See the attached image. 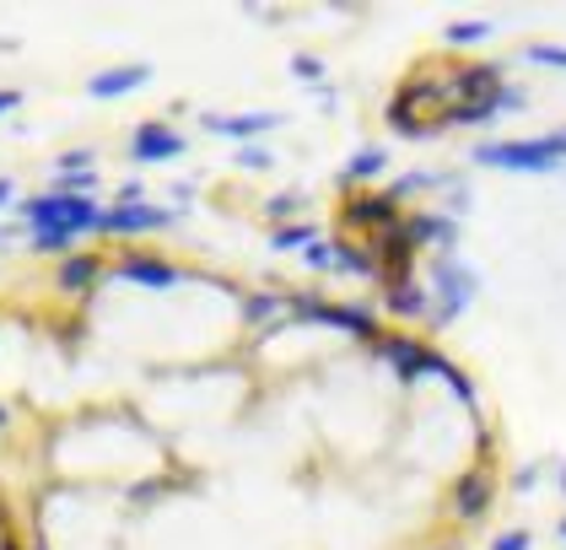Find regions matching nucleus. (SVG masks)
<instances>
[{"instance_id":"obj_1","label":"nucleus","mask_w":566,"mask_h":550,"mask_svg":"<svg viewBox=\"0 0 566 550\" xmlns=\"http://www.w3.org/2000/svg\"><path fill=\"white\" fill-rule=\"evenodd\" d=\"M281 302H286L292 324H324V330H340V335L361 340V345H378V340H384V330H378V313H373L367 302H329V297L297 292V287H286V292H281Z\"/></svg>"},{"instance_id":"obj_2","label":"nucleus","mask_w":566,"mask_h":550,"mask_svg":"<svg viewBox=\"0 0 566 550\" xmlns=\"http://www.w3.org/2000/svg\"><path fill=\"white\" fill-rule=\"evenodd\" d=\"M470 163L502 173H556L566 163V135H528V141H480Z\"/></svg>"},{"instance_id":"obj_3","label":"nucleus","mask_w":566,"mask_h":550,"mask_svg":"<svg viewBox=\"0 0 566 550\" xmlns=\"http://www.w3.org/2000/svg\"><path fill=\"white\" fill-rule=\"evenodd\" d=\"M427 292L437 297L427 324H432V330H448V324H459V319L470 313V302H475V292H480V276L459 255H442L432 264V287H427Z\"/></svg>"},{"instance_id":"obj_4","label":"nucleus","mask_w":566,"mask_h":550,"mask_svg":"<svg viewBox=\"0 0 566 550\" xmlns=\"http://www.w3.org/2000/svg\"><path fill=\"white\" fill-rule=\"evenodd\" d=\"M373 351L389 362L394 378L405 383V388H416L421 378H448V373H453V362H448L442 351H432L421 335H384Z\"/></svg>"},{"instance_id":"obj_5","label":"nucleus","mask_w":566,"mask_h":550,"mask_svg":"<svg viewBox=\"0 0 566 550\" xmlns=\"http://www.w3.org/2000/svg\"><path fill=\"white\" fill-rule=\"evenodd\" d=\"M174 221H178L174 206L140 200V206H108V211H97L92 232H103V238H140V232H168Z\"/></svg>"},{"instance_id":"obj_6","label":"nucleus","mask_w":566,"mask_h":550,"mask_svg":"<svg viewBox=\"0 0 566 550\" xmlns=\"http://www.w3.org/2000/svg\"><path fill=\"white\" fill-rule=\"evenodd\" d=\"M523 103H528V92L523 86H502L496 97H485V103H448L442 114H432L437 129H459V125H496L502 114H518Z\"/></svg>"},{"instance_id":"obj_7","label":"nucleus","mask_w":566,"mask_h":550,"mask_svg":"<svg viewBox=\"0 0 566 550\" xmlns=\"http://www.w3.org/2000/svg\"><path fill=\"white\" fill-rule=\"evenodd\" d=\"M367 249L378 259V270H384V287L399 281V276H416V238H410V221L399 216L389 232H378V238H367Z\"/></svg>"},{"instance_id":"obj_8","label":"nucleus","mask_w":566,"mask_h":550,"mask_svg":"<svg viewBox=\"0 0 566 550\" xmlns=\"http://www.w3.org/2000/svg\"><path fill=\"white\" fill-rule=\"evenodd\" d=\"M184 152H189V141H184L174 125H163V120H146V125H135V135H130V163H140V168L178 163Z\"/></svg>"},{"instance_id":"obj_9","label":"nucleus","mask_w":566,"mask_h":550,"mask_svg":"<svg viewBox=\"0 0 566 550\" xmlns=\"http://www.w3.org/2000/svg\"><path fill=\"white\" fill-rule=\"evenodd\" d=\"M108 281H130V287H146V292H174L178 281H184V270L168 264V259L157 255H125L114 270H103Z\"/></svg>"},{"instance_id":"obj_10","label":"nucleus","mask_w":566,"mask_h":550,"mask_svg":"<svg viewBox=\"0 0 566 550\" xmlns=\"http://www.w3.org/2000/svg\"><path fill=\"white\" fill-rule=\"evenodd\" d=\"M340 221H346V232L378 238V232H389L394 221H399V206H394L389 195H367V189H356L346 206H340Z\"/></svg>"},{"instance_id":"obj_11","label":"nucleus","mask_w":566,"mask_h":550,"mask_svg":"<svg viewBox=\"0 0 566 550\" xmlns=\"http://www.w3.org/2000/svg\"><path fill=\"white\" fill-rule=\"evenodd\" d=\"M200 125H206V135H227V141H238V146H254L260 135L281 129L286 120H281V114H206Z\"/></svg>"},{"instance_id":"obj_12","label":"nucleus","mask_w":566,"mask_h":550,"mask_svg":"<svg viewBox=\"0 0 566 550\" xmlns=\"http://www.w3.org/2000/svg\"><path fill=\"white\" fill-rule=\"evenodd\" d=\"M491 502H496V480H491V469H464V475L453 480V512H459L464 523H475Z\"/></svg>"},{"instance_id":"obj_13","label":"nucleus","mask_w":566,"mask_h":550,"mask_svg":"<svg viewBox=\"0 0 566 550\" xmlns=\"http://www.w3.org/2000/svg\"><path fill=\"white\" fill-rule=\"evenodd\" d=\"M502 92V65H464L448 76V97L453 103H485Z\"/></svg>"},{"instance_id":"obj_14","label":"nucleus","mask_w":566,"mask_h":550,"mask_svg":"<svg viewBox=\"0 0 566 550\" xmlns=\"http://www.w3.org/2000/svg\"><path fill=\"white\" fill-rule=\"evenodd\" d=\"M151 82V65H108V71H97L87 82V97L97 103H114V97H130L140 86Z\"/></svg>"},{"instance_id":"obj_15","label":"nucleus","mask_w":566,"mask_h":550,"mask_svg":"<svg viewBox=\"0 0 566 550\" xmlns=\"http://www.w3.org/2000/svg\"><path fill=\"white\" fill-rule=\"evenodd\" d=\"M384 308L394 319H432V292L416 281V276H399L384 287Z\"/></svg>"},{"instance_id":"obj_16","label":"nucleus","mask_w":566,"mask_h":550,"mask_svg":"<svg viewBox=\"0 0 566 550\" xmlns=\"http://www.w3.org/2000/svg\"><path fill=\"white\" fill-rule=\"evenodd\" d=\"M405 221H410V238H416V249H427V243H437L442 255H453V249H459V221H453V216L416 211V216H405Z\"/></svg>"},{"instance_id":"obj_17","label":"nucleus","mask_w":566,"mask_h":550,"mask_svg":"<svg viewBox=\"0 0 566 550\" xmlns=\"http://www.w3.org/2000/svg\"><path fill=\"white\" fill-rule=\"evenodd\" d=\"M97 281H103V259L97 255H65L60 259V270H54V287L71 292V297L97 292Z\"/></svg>"},{"instance_id":"obj_18","label":"nucleus","mask_w":566,"mask_h":550,"mask_svg":"<svg viewBox=\"0 0 566 550\" xmlns=\"http://www.w3.org/2000/svg\"><path fill=\"white\" fill-rule=\"evenodd\" d=\"M65 206H71V195H33V200H22L17 216H22V227L28 232H44V227H65Z\"/></svg>"},{"instance_id":"obj_19","label":"nucleus","mask_w":566,"mask_h":550,"mask_svg":"<svg viewBox=\"0 0 566 550\" xmlns=\"http://www.w3.org/2000/svg\"><path fill=\"white\" fill-rule=\"evenodd\" d=\"M335 255H340V276H356V281H373V287H384V270H378V259L367 243H350V238H335Z\"/></svg>"},{"instance_id":"obj_20","label":"nucleus","mask_w":566,"mask_h":550,"mask_svg":"<svg viewBox=\"0 0 566 550\" xmlns=\"http://www.w3.org/2000/svg\"><path fill=\"white\" fill-rule=\"evenodd\" d=\"M448 184H453V173H399L384 195L399 206V200H416V195H427V189H448Z\"/></svg>"},{"instance_id":"obj_21","label":"nucleus","mask_w":566,"mask_h":550,"mask_svg":"<svg viewBox=\"0 0 566 550\" xmlns=\"http://www.w3.org/2000/svg\"><path fill=\"white\" fill-rule=\"evenodd\" d=\"M384 168H389V152H384V146H356L340 178H346V184H367V178H378Z\"/></svg>"},{"instance_id":"obj_22","label":"nucleus","mask_w":566,"mask_h":550,"mask_svg":"<svg viewBox=\"0 0 566 550\" xmlns=\"http://www.w3.org/2000/svg\"><path fill=\"white\" fill-rule=\"evenodd\" d=\"M307 243H318V227L313 221H286V227L270 232V249L275 255H292V249H307Z\"/></svg>"},{"instance_id":"obj_23","label":"nucleus","mask_w":566,"mask_h":550,"mask_svg":"<svg viewBox=\"0 0 566 550\" xmlns=\"http://www.w3.org/2000/svg\"><path fill=\"white\" fill-rule=\"evenodd\" d=\"M238 313H243V324H264V319L286 313V302H281V292H249L238 302Z\"/></svg>"},{"instance_id":"obj_24","label":"nucleus","mask_w":566,"mask_h":550,"mask_svg":"<svg viewBox=\"0 0 566 550\" xmlns=\"http://www.w3.org/2000/svg\"><path fill=\"white\" fill-rule=\"evenodd\" d=\"M28 249H33V255H49V259H65L76 249V238H71L65 227H44V232H28Z\"/></svg>"},{"instance_id":"obj_25","label":"nucleus","mask_w":566,"mask_h":550,"mask_svg":"<svg viewBox=\"0 0 566 550\" xmlns=\"http://www.w3.org/2000/svg\"><path fill=\"white\" fill-rule=\"evenodd\" d=\"M303 259H307V270H318V276H340V255H335V238H318V243H307Z\"/></svg>"},{"instance_id":"obj_26","label":"nucleus","mask_w":566,"mask_h":550,"mask_svg":"<svg viewBox=\"0 0 566 550\" xmlns=\"http://www.w3.org/2000/svg\"><path fill=\"white\" fill-rule=\"evenodd\" d=\"M303 206H307L303 195H297V189H286V195H270V200H264V216H270L275 227H286V221H297Z\"/></svg>"},{"instance_id":"obj_27","label":"nucleus","mask_w":566,"mask_h":550,"mask_svg":"<svg viewBox=\"0 0 566 550\" xmlns=\"http://www.w3.org/2000/svg\"><path fill=\"white\" fill-rule=\"evenodd\" d=\"M491 33H496L491 22H448V33H442V39L448 43H485Z\"/></svg>"},{"instance_id":"obj_28","label":"nucleus","mask_w":566,"mask_h":550,"mask_svg":"<svg viewBox=\"0 0 566 550\" xmlns=\"http://www.w3.org/2000/svg\"><path fill=\"white\" fill-rule=\"evenodd\" d=\"M523 60H528V65H556V71H566V49L562 43H528V49H523Z\"/></svg>"},{"instance_id":"obj_29","label":"nucleus","mask_w":566,"mask_h":550,"mask_svg":"<svg viewBox=\"0 0 566 550\" xmlns=\"http://www.w3.org/2000/svg\"><path fill=\"white\" fill-rule=\"evenodd\" d=\"M97 173H54V195H92Z\"/></svg>"},{"instance_id":"obj_30","label":"nucleus","mask_w":566,"mask_h":550,"mask_svg":"<svg viewBox=\"0 0 566 550\" xmlns=\"http://www.w3.org/2000/svg\"><path fill=\"white\" fill-rule=\"evenodd\" d=\"M92 163H97V157H92L87 146H71V152L54 157V173H92Z\"/></svg>"},{"instance_id":"obj_31","label":"nucleus","mask_w":566,"mask_h":550,"mask_svg":"<svg viewBox=\"0 0 566 550\" xmlns=\"http://www.w3.org/2000/svg\"><path fill=\"white\" fill-rule=\"evenodd\" d=\"M292 76L307 86H318L324 82V60H318V54H292Z\"/></svg>"},{"instance_id":"obj_32","label":"nucleus","mask_w":566,"mask_h":550,"mask_svg":"<svg viewBox=\"0 0 566 550\" xmlns=\"http://www.w3.org/2000/svg\"><path fill=\"white\" fill-rule=\"evenodd\" d=\"M442 383H448V394H459V405H464V411H475V405H480L475 383L464 378V367H453V373H448V378H442Z\"/></svg>"},{"instance_id":"obj_33","label":"nucleus","mask_w":566,"mask_h":550,"mask_svg":"<svg viewBox=\"0 0 566 550\" xmlns=\"http://www.w3.org/2000/svg\"><path fill=\"white\" fill-rule=\"evenodd\" d=\"M270 163H275V157H270L264 146H238V168L243 173H264Z\"/></svg>"},{"instance_id":"obj_34","label":"nucleus","mask_w":566,"mask_h":550,"mask_svg":"<svg viewBox=\"0 0 566 550\" xmlns=\"http://www.w3.org/2000/svg\"><path fill=\"white\" fill-rule=\"evenodd\" d=\"M491 550H528V529H507V535H496Z\"/></svg>"},{"instance_id":"obj_35","label":"nucleus","mask_w":566,"mask_h":550,"mask_svg":"<svg viewBox=\"0 0 566 550\" xmlns=\"http://www.w3.org/2000/svg\"><path fill=\"white\" fill-rule=\"evenodd\" d=\"M140 200H146L140 178H125V184H119V206H140Z\"/></svg>"},{"instance_id":"obj_36","label":"nucleus","mask_w":566,"mask_h":550,"mask_svg":"<svg viewBox=\"0 0 566 550\" xmlns=\"http://www.w3.org/2000/svg\"><path fill=\"white\" fill-rule=\"evenodd\" d=\"M17 103H22V92H11V86H6V92H0V114H11Z\"/></svg>"},{"instance_id":"obj_37","label":"nucleus","mask_w":566,"mask_h":550,"mask_svg":"<svg viewBox=\"0 0 566 550\" xmlns=\"http://www.w3.org/2000/svg\"><path fill=\"white\" fill-rule=\"evenodd\" d=\"M11 195H17V184H11V178H0V206H6Z\"/></svg>"},{"instance_id":"obj_38","label":"nucleus","mask_w":566,"mask_h":550,"mask_svg":"<svg viewBox=\"0 0 566 550\" xmlns=\"http://www.w3.org/2000/svg\"><path fill=\"white\" fill-rule=\"evenodd\" d=\"M0 535H11V512H6V502H0Z\"/></svg>"},{"instance_id":"obj_39","label":"nucleus","mask_w":566,"mask_h":550,"mask_svg":"<svg viewBox=\"0 0 566 550\" xmlns=\"http://www.w3.org/2000/svg\"><path fill=\"white\" fill-rule=\"evenodd\" d=\"M0 550H22L17 546V535H0Z\"/></svg>"},{"instance_id":"obj_40","label":"nucleus","mask_w":566,"mask_h":550,"mask_svg":"<svg viewBox=\"0 0 566 550\" xmlns=\"http://www.w3.org/2000/svg\"><path fill=\"white\" fill-rule=\"evenodd\" d=\"M28 550H49V540H44V535H33V546H28Z\"/></svg>"},{"instance_id":"obj_41","label":"nucleus","mask_w":566,"mask_h":550,"mask_svg":"<svg viewBox=\"0 0 566 550\" xmlns=\"http://www.w3.org/2000/svg\"><path fill=\"white\" fill-rule=\"evenodd\" d=\"M6 426H11V411H6V405H0V432H6Z\"/></svg>"},{"instance_id":"obj_42","label":"nucleus","mask_w":566,"mask_h":550,"mask_svg":"<svg viewBox=\"0 0 566 550\" xmlns=\"http://www.w3.org/2000/svg\"><path fill=\"white\" fill-rule=\"evenodd\" d=\"M0 238H11V227H0Z\"/></svg>"},{"instance_id":"obj_43","label":"nucleus","mask_w":566,"mask_h":550,"mask_svg":"<svg viewBox=\"0 0 566 550\" xmlns=\"http://www.w3.org/2000/svg\"><path fill=\"white\" fill-rule=\"evenodd\" d=\"M562 540H566V518H562Z\"/></svg>"},{"instance_id":"obj_44","label":"nucleus","mask_w":566,"mask_h":550,"mask_svg":"<svg viewBox=\"0 0 566 550\" xmlns=\"http://www.w3.org/2000/svg\"><path fill=\"white\" fill-rule=\"evenodd\" d=\"M437 550H442V546H437Z\"/></svg>"},{"instance_id":"obj_45","label":"nucleus","mask_w":566,"mask_h":550,"mask_svg":"<svg viewBox=\"0 0 566 550\" xmlns=\"http://www.w3.org/2000/svg\"><path fill=\"white\" fill-rule=\"evenodd\" d=\"M562 135H566V129H562Z\"/></svg>"}]
</instances>
